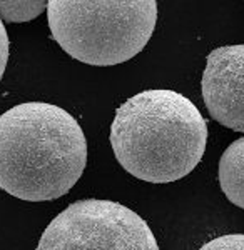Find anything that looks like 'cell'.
Wrapping results in <instances>:
<instances>
[{"mask_svg":"<svg viewBox=\"0 0 244 250\" xmlns=\"http://www.w3.org/2000/svg\"><path fill=\"white\" fill-rule=\"evenodd\" d=\"M87 142L64 108L25 102L0 115V188L27 202L66 195L82 177Z\"/></svg>","mask_w":244,"mask_h":250,"instance_id":"6da1fadb","label":"cell"},{"mask_svg":"<svg viewBox=\"0 0 244 250\" xmlns=\"http://www.w3.org/2000/svg\"><path fill=\"white\" fill-rule=\"evenodd\" d=\"M207 124L179 92L152 88L116 110L111 145L117 162L136 179L169 184L197 167L206 150Z\"/></svg>","mask_w":244,"mask_h":250,"instance_id":"7a4b0ae2","label":"cell"},{"mask_svg":"<svg viewBox=\"0 0 244 250\" xmlns=\"http://www.w3.org/2000/svg\"><path fill=\"white\" fill-rule=\"evenodd\" d=\"M52 37L72 59L97 67L127 62L147 45L157 22L156 0H50Z\"/></svg>","mask_w":244,"mask_h":250,"instance_id":"3957f363","label":"cell"},{"mask_svg":"<svg viewBox=\"0 0 244 250\" xmlns=\"http://www.w3.org/2000/svg\"><path fill=\"white\" fill-rule=\"evenodd\" d=\"M35 250H159L146 220L112 200L71 204L44 230Z\"/></svg>","mask_w":244,"mask_h":250,"instance_id":"277c9868","label":"cell"},{"mask_svg":"<svg viewBox=\"0 0 244 250\" xmlns=\"http://www.w3.org/2000/svg\"><path fill=\"white\" fill-rule=\"evenodd\" d=\"M201 87L211 117L244 134V43L218 47L207 55Z\"/></svg>","mask_w":244,"mask_h":250,"instance_id":"5b68a950","label":"cell"},{"mask_svg":"<svg viewBox=\"0 0 244 250\" xmlns=\"http://www.w3.org/2000/svg\"><path fill=\"white\" fill-rule=\"evenodd\" d=\"M218 179L227 200L244 208V137L234 140L221 155Z\"/></svg>","mask_w":244,"mask_h":250,"instance_id":"8992f818","label":"cell"},{"mask_svg":"<svg viewBox=\"0 0 244 250\" xmlns=\"http://www.w3.org/2000/svg\"><path fill=\"white\" fill-rule=\"evenodd\" d=\"M44 0H0V19L2 22H30L47 10Z\"/></svg>","mask_w":244,"mask_h":250,"instance_id":"52a82bcc","label":"cell"},{"mask_svg":"<svg viewBox=\"0 0 244 250\" xmlns=\"http://www.w3.org/2000/svg\"><path fill=\"white\" fill-rule=\"evenodd\" d=\"M199 250H244V233H227L216 237Z\"/></svg>","mask_w":244,"mask_h":250,"instance_id":"ba28073f","label":"cell"},{"mask_svg":"<svg viewBox=\"0 0 244 250\" xmlns=\"http://www.w3.org/2000/svg\"><path fill=\"white\" fill-rule=\"evenodd\" d=\"M7 60H9V35H7L5 25L0 19V80L3 77V72H5Z\"/></svg>","mask_w":244,"mask_h":250,"instance_id":"9c48e42d","label":"cell"}]
</instances>
